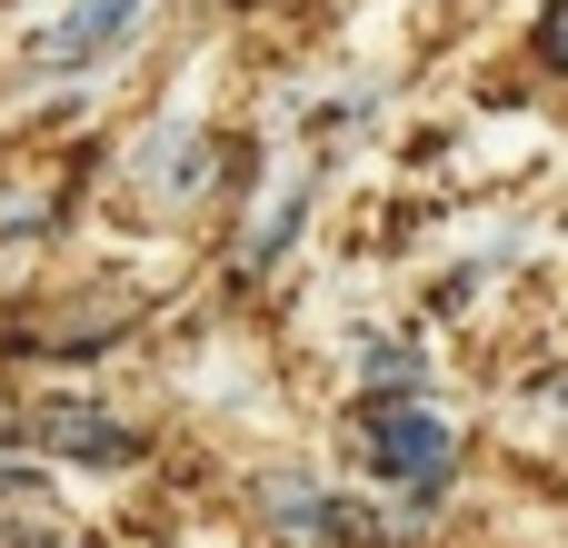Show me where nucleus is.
Instances as JSON below:
<instances>
[{
    "instance_id": "20e7f679",
    "label": "nucleus",
    "mask_w": 568,
    "mask_h": 548,
    "mask_svg": "<svg viewBox=\"0 0 568 548\" xmlns=\"http://www.w3.org/2000/svg\"><path fill=\"white\" fill-rule=\"evenodd\" d=\"M369 379H419V349H369Z\"/></svg>"
},
{
    "instance_id": "39448f33",
    "label": "nucleus",
    "mask_w": 568,
    "mask_h": 548,
    "mask_svg": "<svg viewBox=\"0 0 568 548\" xmlns=\"http://www.w3.org/2000/svg\"><path fill=\"white\" fill-rule=\"evenodd\" d=\"M539 60H559V70H568V0L549 10V30H539Z\"/></svg>"
},
{
    "instance_id": "f03ea898",
    "label": "nucleus",
    "mask_w": 568,
    "mask_h": 548,
    "mask_svg": "<svg viewBox=\"0 0 568 548\" xmlns=\"http://www.w3.org/2000/svg\"><path fill=\"white\" fill-rule=\"evenodd\" d=\"M130 20H140V0H60V10L30 30V60H40V70H90V60H110V50L130 40Z\"/></svg>"
},
{
    "instance_id": "7ed1b4c3",
    "label": "nucleus",
    "mask_w": 568,
    "mask_h": 548,
    "mask_svg": "<svg viewBox=\"0 0 568 548\" xmlns=\"http://www.w3.org/2000/svg\"><path fill=\"white\" fill-rule=\"evenodd\" d=\"M40 449L70 469H130L140 459V439L110 429V409H40Z\"/></svg>"
},
{
    "instance_id": "423d86ee",
    "label": "nucleus",
    "mask_w": 568,
    "mask_h": 548,
    "mask_svg": "<svg viewBox=\"0 0 568 548\" xmlns=\"http://www.w3.org/2000/svg\"><path fill=\"white\" fill-rule=\"evenodd\" d=\"M20 489H30V469H0V499H20Z\"/></svg>"
},
{
    "instance_id": "f257e3e1",
    "label": "nucleus",
    "mask_w": 568,
    "mask_h": 548,
    "mask_svg": "<svg viewBox=\"0 0 568 548\" xmlns=\"http://www.w3.org/2000/svg\"><path fill=\"white\" fill-rule=\"evenodd\" d=\"M369 459H379V479H399L409 499H439V479H449V419H429V409H379V419H369Z\"/></svg>"
}]
</instances>
